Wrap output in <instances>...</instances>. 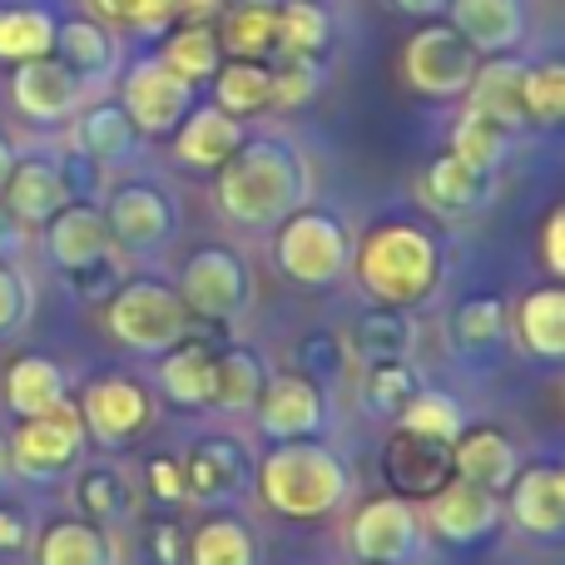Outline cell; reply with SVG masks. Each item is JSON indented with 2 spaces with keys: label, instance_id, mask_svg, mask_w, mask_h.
Returning <instances> with one entry per match:
<instances>
[{
  "label": "cell",
  "instance_id": "cell-22",
  "mask_svg": "<svg viewBox=\"0 0 565 565\" xmlns=\"http://www.w3.org/2000/svg\"><path fill=\"white\" fill-rule=\"evenodd\" d=\"M526 65L531 60H521L516 50H511V55L477 60V75H471V85H467V109H481V115H491L497 125L521 135V129H526V105H521V95H526Z\"/></svg>",
  "mask_w": 565,
  "mask_h": 565
},
{
  "label": "cell",
  "instance_id": "cell-45",
  "mask_svg": "<svg viewBox=\"0 0 565 565\" xmlns=\"http://www.w3.org/2000/svg\"><path fill=\"white\" fill-rule=\"evenodd\" d=\"M526 125H556L565 109V70L561 60H546V65H526Z\"/></svg>",
  "mask_w": 565,
  "mask_h": 565
},
{
  "label": "cell",
  "instance_id": "cell-25",
  "mask_svg": "<svg viewBox=\"0 0 565 565\" xmlns=\"http://www.w3.org/2000/svg\"><path fill=\"white\" fill-rule=\"evenodd\" d=\"M75 129H70V149L85 154L89 164L99 169H115L129 164L139 149V129L129 125V115L115 105V99H99V105H79L75 109Z\"/></svg>",
  "mask_w": 565,
  "mask_h": 565
},
{
  "label": "cell",
  "instance_id": "cell-39",
  "mask_svg": "<svg viewBox=\"0 0 565 565\" xmlns=\"http://www.w3.org/2000/svg\"><path fill=\"white\" fill-rule=\"evenodd\" d=\"M214 367H218V387H214V412H248L258 402L268 382V367L258 352L248 348H224L214 352Z\"/></svg>",
  "mask_w": 565,
  "mask_h": 565
},
{
  "label": "cell",
  "instance_id": "cell-1",
  "mask_svg": "<svg viewBox=\"0 0 565 565\" xmlns=\"http://www.w3.org/2000/svg\"><path fill=\"white\" fill-rule=\"evenodd\" d=\"M214 174L218 214L238 228H278L312 199L308 154L278 135H248Z\"/></svg>",
  "mask_w": 565,
  "mask_h": 565
},
{
  "label": "cell",
  "instance_id": "cell-36",
  "mask_svg": "<svg viewBox=\"0 0 565 565\" xmlns=\"http://www.w3.org/2000/svg\"><path fill=\"white\" fill-rule=\"evenodd\" d=\"M75 507H79V521H95V526H119L129 521L135 501H129V477L109 461H95V467L79 471L75 481Z\"/></svg>",
  "mask_w": 565,
  "mask_h": 565
},
{
  "label": "cell",
  "instance_id": "cell-26",
  "mask_svg": "<svg viewBox=\"0 0 565 565\" xmlns=\"http://www.w3.org/2000/svg\"><path fill=\"white\" fill-rule=\"evenodd\" d=\"M159 392L184 412H204L214 407V387H218V367H214V348L199 338L174 342L169 352H159Z\"/></svg>",
  "mask_w": 565,
  "mask_h": 565
},
{
  "label": "cell",
  "instance_id": "cell-55",
  "mask_svg": "<svg viewBox=\"0 0 565 565\" xmlns=\"http://www.w3.org/2000/svg\"><path fill=\"white\" fill-rule=\"evenodd\" d=\"M149 551H154L159 565H179V561H184V541H179L174 526H149Z\"/></svg>",
  "mask_w": 565,
  "mask_h": 565
},
{
  "label": "cell",
  "instance_id": "cell-19",
  "mask_svg": "<svg viewBox=\"0 0 565 565\" xmlns=\"http://www.w3.org/2000/svg\"><path fill=\"white\" fill-rule=\"evenodd\" d=\"M422 199L447 218H471L497 199V174L467 164V159H457L447 149V154H437L427 164V174H422Z\"/></svg>",
  "mask_w": 565,
  "mask_h": 565
},
{
  "label": "cell",
  "instance_id": "cell-13",
  "mask_svg": "<svg viewBox=\"0 0 565 565\" xmlns=\"http://www.w3.org/2000/svg\"><path fill=\"white\" fill-rule=\"evenodd\" d=\"M258 412V431L274 441H302L318 437L322 422H328V402H322V387L308 377V372H278V377L264 382L254 402Z\"/></svg>",
  "mask_w": 565,
  "mask_h": 565
},
{
  "label": "cell",
  "instance_id": "cell-20",
  "mask_svg": "<svg viewBox=\"0 0 565 565\" xmlns=\"http://www.w3.org/2000/svg\"><path fill=\"white\" fill-rule=\"evenodd\" d=\"M244 139H248L244 119L224 115V109L209 99V105H194L184 119H179V129H174V159L184 169H204V174H214V169L224 164V159L234 154Z\"/></svg>",
  "mask_w": 565,
  "mask_h": 565
},
{
  "label": "cell",
  "instance_id": "cell-14",
  "mask_svg": "<svg viewBox=\"0 0 565 565\" xmlns=\"http://www.w3.org/2000/svg\"><path fill=\"white\" fill-rule=\"evenodd\" d=\"M10 99L25 119L35 125H65L79 105H85V79L55 55H40V60H25L15 65L10 75Z\"/></svg>",
  "mask_w": 565,
  "mask_h": 565
},
{
  "label": "cell",
  "instance_id": "cell-29",
  "mask_svg": "<svg viewBox=\"0 0 565 565\" xmlns=\"http://www.w3.org/2000/svg\"><path fill=\"white\" fill-rule=\"evenodd\" d=\"M451 477V447L431 437H412V431H397V441L387 447V481L397 491H412V497H431L441 481Z\"/></svg>",
  "mask_w": 565,
  "mask_h": 565
},
{
  "label": "cell",
  "instance_id": "cell-37",
  "mask_svg": "<svg viewBox=\"0 0 565 565\" xmlns=\"http://www.w3.org/2000/svg\"><path fill=\"white\" fill-rule=\"evenodd\" d=\"M397 431H412V437H431V441H441V447H451V441L467 431V412H461V402L451 397V392L417 387L407 407L397 412Z\"/></svg>",
  "mask_w": 565,
  "mask_h": 565
},
{
  "label": "cell",
  "instance_id": "cell-49",
  "mask_svg": "<svg viewBox=\"0 0 565 565\" xmlns=\"http://www.w3.org/2000/svg\"><path fill=\"white\" fill-rule=\"evenodd\" d=\"M342 358H348V348H342L332 332H308V338L298 342V372H318V377H332V372L342 367Z\"/></svg>",
  "mask_w": 565,
  "mask_h": 565
},
{
  "label": "cell",
  "instance_id": "cell-60",
  "mask_svg": "<svg viewBox=\"0 0 565 565\" xmlns=\"http://www.w3.org/2000/svg\"><path fill=\"white\" fill-rule=\"evenodd\" d=\"M224 6H268V10H278L282 0H224Z\"/></svg>",
  "mask_w": 565,
  "mask_h": 565
},
{
  "label": "cell",
  "instance_id": "cell-17",
  "mask_svg": "<svg viewBox=\"0 0 565 565\" xmlns=\"http://www.w3.org/2000/svg\"><path fill=\"white\" fill-rule=\"evenodd\" d=\"M451 20L447 25L477 50L487 55H511L526 40V0H447Z\"/></svg>",
  "mask_w": 565,
  "mask_h": 565
},
{
  "label": "cell",
  "instance_id": "cell-48",
  "mask_svg": "<svg viewBox=\"0 0 565 565\" xmlns=\"http://www.w3.org/2000/svg\"><path fill=\"white\" fill-rule=\"evenodd\" d=\"M30 308H35V288L15 264H0V338L25 328Z\"/></svg>",
  "mask_w": 565,
  "mask_h": 565
},
{
  "label": "cell",
  "instance_id": "cell-38",
  "mask_svg": "<svg viewBox=\"0 0 565 565\" xmlns=\"http://www.w3.org/2000/svg\"><path fill=\"white\" fill-rule=\"evenodd\" d=\"M218 45L234 60H268L278 50V10L268 6H228L218 25Z\"/></svg>",
  "mask_w": 565,
  "mask_h": 565
},
{
  "label": "cell",
  "instance_id": "cell-40",
  "mask_svg": "<svg viewBox=\"0 0 565 565\" xmlns=\"http://www.w3.org/2000/svg\"><path fill=\"white\" fill-rule=\"evenodd\" d=\"M332 45V15L322 0H282L278 6V50L322 60Z\"/></svg>",
  "mask_w": 565,
  "mask_h": 565
},
{
  "label": "cell",
  "instance_id": "cell-24",
  "mask_svg": "<svg viewBox=\"0 0 565 565\" xmlns=\"http://www.w3.org/2000/svg\"><path fill=\"white\" fill-rule=\"evenodd\" d=\"M516 471H521V451H516V441H511L507 431L471 427V431H461V437L451 441V477L471 481V487L497 491L501 497Z\"/></svg>",
  "mask_w": 565,
  "mask_h": 565
},
{
  "label": "cell",
  "instance_id": "cell-18",
  "mask_svg": "<svg viewBox=\"0 0 565 565\" xmlns=\"http://www.w3.org/2000/svg\"><path fill=\"white\" fill-rule=\"evenodd\" d=\"M184 487L189 497L199 501H224V497H238V491L254 481V457L244 451L238 437H204L194 441L184 461Z\"/></svg>",
  "mask_w": 565,
  "mask_h": 565
},
{
  "label": "cell",
  "instance_id": "cell-15",
  "mask_svg": "<svg viewBox=\"0 0 565 565\" xmlns=\"http://www.w3.org/2000/svg\"><path fill=\"white\" fill-rule=\"evenodd\" d=\"M427 526L451 546H477L501 526V497L481 491L461 477H447L427 497Z\"/></svg>",
  "mask_w": 565,
  "mask_h": 565
},
{
  "label": "cell",
  "instance_id": "cell-41",
  "mask_svg": "<svg viewBox=\"0 0 565 565\" xmlns=\"http://www.w3.org/2000/svg\"><path fill=\"white\" fill-rule=\"evenodd\" d=\"M511 139H516V129L497 125V119L481 115V109H461L457 129H451V154L497 174V169L507 164V154H511Z\"/></svg>",
  "mask_w": 565,
  "mask_h": 565
},
{
  "label": "cell",
  "instance_id": "cell-61",
  "mask_svg": "<svg viewBox=\"0 0 565 565\" xmlns=\"http://www.w3.org/2000/svg\"><path fill=\"white\" fill-rule=\"evenodd\" d=\"M322 6H328V0H322Z\"/></svg>",
  "mask_w": 565,
  "mask_h": 565
},
{
  "label": "cell",
  "instance_id": "cell-58",
  "mask_svg": "<svg viewBox=\"0 0 565 565\" xmlns=\"http://www.w3.org/2000/svg\"><path fill=\"white\" fill-rule=\"evenodd\" d=\"M10 477H15V471H10V441H6V431H0V491L10 487Z\"/></svg>",
  "mask_w": 565,
  "mask_h": 565
},
{
  "label": "cell",
  "instance_id": "cell-42",
  "mask_svg": "<svg viewBox=\"0 0 565 565\" xmlns=\"http://www.w3.org/2000/svg\"><path fill=\"white\" fill-rule=\"evenodd\" d=\"M189 565H258L254 531L234 516H214L189 541Z\"/></svg>",
  "mask_w": 565,
  "mask_h": 565
},
{
  "label": "cell",
  "instance_id": "cell-53",
  "mask_svg": "<svg viewBox=\"0 0 565 565\" xmlns=\"http://www.w3.org/2000/svg\"><path fill=\"white\" fill-rule=\"evenodd\" d=\"M30 546V521L15 507H0V556H15Z\"/></svg>",
  "mask_w": 565,
  "mask_h": 565
},
{
  "label": "cell",
  "instance_id": "cell-11",
  "mask_svg": "<svg viewBox=\"0 0 565 565\" xmlns=\"http://www.w3.org/2000/svg\"><path fill=\"white\" fill-rule=\"evenodd\" d=\"M75 412H79L85 437L115 451L149 431V422H154V397H149V387L135 377H99L79 392Z\"/></svg>",
  "mask_w": 565,
  "mask_h": 565
},
{
  "label": "cell",
  "instance_id": "cell-43",
  "mask_svg": "<svg viewBox=\"0 0 565 565\" xmlns=\"http://www.w3.org/2000/svg\"><path fill=\"white\" fill-rule=\"evenodd\" d=\"M412 392H417V372H412V362L362 367V402H367V417L397 422V412L412 402Z\"/></svg>",
  "mask_w": 565,
  "mask_h": 565
},
{
  "label": "cell",
  "instance_id": "cell-50",
  "mask_svg": "<svg viewBox=\"0 0 565 565\" xmlns=\"http://www.w3.org/2000/svg\"><path fill=\"white\" fill-rule=\"evenodd\" d=\"M65 282L79 292V298H109V292L125 282V274H119V254H109V258H99V264H85V268H75V274H65Z\"/></svg>",
  "mask_w": 565,
  "mask_h": 565
},
{
  "label": "cell",
  "instance_id": "cell-16",
  "mask_svg": "<svg viewBox=\"0 0 565 565\" xmlns=\"http://www.w3.org/2000/svg\"><path fill=\"white\" fill-rule=\"evenodd\" d=\"M507 511L526 536L556 541L565 531V471L551 467V461L521 467L507 487Z\"/></svg>",
  "mask_w": 565,
  "mask_h": 565
},
{
  "label": "cell",
  "instance_id": "cell-46",
  "mask_svg": "<svg viewBox=\"0 0 565 565\" xmlns=\"http://www.w3.org/2000/svg\"><path fill=\"white\" fill-rule=\"evenodd\" d=\"M322 85V60L288 55V65L274 70V109H298L318 95Z\"/></svg>",
  "mask_w": 565,
  "mask_h": 565
},
{
  "label": "cell",
  "instance_id": "cell-52",
  "mask_svg": "<svg viewBox=\"0 0 565 565\" xmlns=\"http://www.w3.org/2000/svg\"><path fill=\"white\" fill-rule=\"evenodd\" d=\"M541 258H546V274L561 278L565 274V214L551 209L546 214V228H541Z\"/></svg>",
  "mask_w": 565,
  "mask_h": 565
},
{
  "label": "cell",
  "instance_id": "cell-34",
  "mask_svg": "<svg viewBox=\"0 0 565 565\" xmlns=\"http://www.w3.org/2000/svg\"><path fill=\"white\" fill-rule=\"evenodd\" d=\"M35 565H115V541L95 521H55L40 531Z\"/></svg>",
  "mask_w": 565,
  "mask_h": 565
},
{
  "label": "cell",
  "instance_id": "cell-51",
  "mask_svg": "<svg viewBox=\"0 0 565 565\" xmlns=\"http://www.w3.org/2000/svg\"><path fill=\"white\" fill-rule=\"evenodd\" d=\"M149 491H154L164 507H179V501H189V487H184V467H179L174 457H154L149 461Z\"/></svg>",
  "mask_w": 565,
  "mask_h": 565
},
{
  "label": "cell",
  "instance_id": "cell-23",
  "mask_svg": "<svg viewBox=\"0 0 565 565\" xmlns=\"http://www.w3.org/2000/svg\"><path fill=\"white\" fill-rule=\"evenodd\" d=\"M45 248H50L60 274H75V268L99 264V258L115 254V238H109L105 214H99L95 204H75V199H70V204L45 224Z\"/></svg>",
  "mask_w": 565,
  "mask_h": 565
},
{
  "label": "cell",
  "instance_id": "cell-8",
  "mask_svg": "<svg viewBox=\"0 0 565 565\" xmlns=\"http://www.w3.org/2000/svg\"><path fill=\"white\" fill-rule=\"evenodd\" d=\"M6 441H10V471H20L25 481H55L79 461L89 437L79 427L75 402L65 397L45 417H20V431Z\"/></svg>",
  "mask_w": 565,
  "mask_h": 565
},
{
  "label": "cell",
  "instance_id": "cell-2",
  "mask_svg": "<svg viewBox=\"0 0 565 565\" xmlns=\"http://www.w3.org/2000/svg\"><path fill=\"white\" fill-rule=\"evenodd\" d=\"M352 274H358L362 292L382 308H417L437 292L441 282V244L422 224H377L352 244Z\"/></svg>",
  "mask_w": 565,
  "mask_h": 565
},
{
  "label": "cell",
  "instance_id": "cell-27",
  "mask_svg": "<svg viewBox=\"0 0 565 565\" xmlns=\"http://www.w3.org/2000/svg\"><path fill=\"white\" fill-rule=\"evenodd\" d=\"M55 60H65L85 85H99L119 70V40H115V25L95 15H70V20H55Z\"/></svg>",
  "mask_w": 565,
  "mask_h": 565
},
{
  "label": "cell",
  "instance_id": "cell-3",
  "mask_svg": "<svg viewBox=\"0 0 565 565\" xmlns=\"http://www.w3.org/2000/svg\"><path fill=\"white\" fill-rule=\"evenodd\" d=\"M258 497L268 511L288 521H322L348 501L352 471L332 447L302 437V441H278L264 461H258Z\"/></svg>",
  "mask_w": 565,
  "mask_h": 565
},
{
  "label": "cell",
  "instance_id": "cell-9",
  "mask_svg": "<svg viewBox=\"0 0 565 565\" xmlns=\"http://www.w3.org/2000/svg\"><path fill=\"white\" fill-rule=\"evenodd\" d=\"M119 109L129 115V125L149 139H164L179 129V119L194 109V85L179 79L159 55H145L125 70L119 79Z\"/></svg>",
  "mask_w": 565,
  "mask_h": 565
},
{
  "label": "cell",
  "instance_id": "cell-32",
  "mask_svg": "<svg viewBox=\"0 0 565 565\" xmlns=\"http://www.w3.org/2000/svg\"><path fill=\"white\" fill-rule=\"evenodd\" d=\"M159 60H164L179 79L204 85V79L218 75V65H224L228 55H224L218 30L209 25V20H179V25L164 30V50H159Z\"/></svg>",
  "mask_w": 565,
  "mask_h": 565
},
{
  "label": "cell",
  "instance_id": "cell-21",
  "mask_svg": "<svg viewBox=\"0 0 565 565\" xmlns=\"http://www.w3.org/2000/svg\"><path fill=\"white\" fill-rule=\"evenodd\" d=\"M0 204H6L25 228L30 224L45 228L50 218L70 204V189H65V179H60V164L45 159V154L15 159L10 174H6V189H0Z\"/></svg>",
  "mask_w": 565,
  "mask_h": 565
},
{
  "label": "cell",
  "instance_id": "cell-7",
  "mask_svg": "<svg viewBox=\"0 0 565 565\" xmlns=\"http://www.w3.org/2000/svg\"><path fill=\"white\" fill-rule=\"evenodd\" d=\"M477 60L481 55L447 20H431V25H422L417 35L407 40V50H402V75L427 99H461L471 75H477Z\"/></svg>",
  "mask_w": 565,
  "mask_h": 565
},
{
  "label": "cell",
  "instance_id": "cell-12",
  "mask_svg": "<svg viewBox=\"0 0 565 565\" xmlns=\"http://www.w3.org/2000/svg\"><path fill=\"white\" fill-rule=\"evenodd\" d=\"M99 214H105V228H109V238H115V248H129V254H154V248H164L169 234H174V204L164 199V189L145 184V179L119 184Z\"/></svg>",
  "mask_w": 565,
  "mask_h": 565
},
{
  "label": "cell",
  "instance_id": "cell-30",
  "mask_svg": "<svg viewBox=\"0 0 565 565\" xmlns=\"http://www.w3.org/2000/svg\"><path fill=\"white\" fill-rule=\"evenodd\" d=\"M348 352L362 367H382V362H407L412 358V318L407 308H382L372 302V312H362L348 332Z\"/></svg>",
  "mask_w": 565,
  "mask_h": 565
},
{
  "label": "cell",
  "instance_id": "cell-54",
  "mask_svg": "<svg viewBox=\"0 0 565 565\" xmlns=\"http://www.w3.org/2000/svg\"><path fill=\"white\" fill-rule=\"evenodd\" d=\"M20 254H25V224L0 204V264H15Z\"/></svg>",
  "mask_w": 565,
  "mask_h": 565
},
{
  "label": "cell",
  "instance_id": "cell-44",
  "mask_svg": "<svg viewBox=\"0 0 565 565\" xmlns=\"http://www.w3.org/2000/svg\"><path fill=\"white\" fill-rule=\"evenodd\" d=\"M451 328H457V342H461V348H471V352L501 348V338H507V302L491 298V292H477V298H467V302L457 308Z\"/></svg>",
  "mask_w": 565,
  "mask_h": 565
},
{
  "label": "cell",
  "instance_id": "cell-31",
  "mask_svg": "<svg viewBox=\"0 0 565 565\" xmlns=\"http://www.w3.org/2000/svg\"><path fill=\"white\" fill-rule=\"evenodd\" d=\"M516 338L531 358H546V362L565 358V292H561V282L531 288L526 298L516 302Z\"/></svg>",
  "mask_w": 565,
  "mask_h": 565
},
{
  "label": "cell",
  "instance_id": "cell-4",
  "mask_svg": "<svg viewBox=\"0 0 565 565\" xmlns=\"http://www.w3.org/2000/svg\"><path fill=\"white\" fill-rule=\"evenodd\" d=\"M105 328L119 348L159 358V352H169L174 342H184L194 332V318H189V308L179 302V292L169 282L125 278L105 298Z\"/></svg>",
  "mask_w": 565,
  "mask_h": 565
},
{
  "label": "cell",
  "instance_id": "cell-33",
  "mask_svg": "<svg viewBox=\"0 0 565 565\" xmlns=\"http://www.w3.org/2000/svg\"><path fill=\"white\" fill-rule=\"evenodd\" d=\"M214 105L234 119L274 109V65L268 60H224L214 75Z\"/></svg>",
  "mask_w": 565,
  "mask_h": 565
},
{
  "label": "cell",
  "instance_id": "cell-5",
  "mask_svg": "<svg viewBox=\"0 0 565 565\" xmlns=\"http://www.w3.org/2000/svg\"><path fill=\"white\" fill-rule=\"evenodd\" d=\"M274 264L278 274L298 288H332L352 264V234L338 214L308 209L288 214L274 228Z\"/></svg>",
  "mask_w": 565,
  "mask_h": 565
},
{
  "label": "cell",
  "instance_id": "cell-59",
  "mask_svg": "<svg viewBox=\"0 0 565 565\" xmlns=\"http://www.w3.org/2000/svg\"><path fill=\"white\" fill-rule=\"evenodd\" d=\"M10 164H15V149H10V139H6V135H0V189H6Z\"/></svg>",
  "mask_w": 565,
  "mask_h": 565
},
{
  "label": "cell",
  "instance_id": "cell-56",
  "mask_svg": "<svg viewBox=\"0 0 565 565\" xmlns=\"http://www.w3.org/2000/svg\"><path fill=\"white\" fill-rule=\"evenodd\" d=\"M164 6L174 20H204V15H214L224 0H164Z\"/></svg>",
  "mask_w": 565,
  "mask_h": 565
},
{
  "label": "cell",
  "instance_id": "cell-35",
  "mask_svg": "<svg viewBox=\"0 0 565 565\" xmlns=\"http://www.w3.org/2000/svg\"><path fill=\"white\" fill-rule=\"evenodd\" d=\"M55 50V15L45 6H25V0H0V60L6 65H25Z\"/></svg>",
  "mask_w": 565,
  "mask_h": 565
},
{
  "label": "cell",
  "instance_id": "cell-6",
  "mask_svg": "<svg viewBox=\"0 0 565 565\" xmlns=\"http://www.w3.org/2000/svg\"><path fill=\"white\" fill-rule=\"evenodd\" d=\"M174 292L194 322H234L248 308V264L228 244H204L184 258Z\"/></svg>",
  "mask_w": 565,
  "mask_h": 565
},
{
  "label": "cell",
  "instance_id": "cell-10",
  "mask_svg": "<svg viewBox=\"0 0 565 565\" xmlns=\"http://www.w3.org/2000/svg\"><path fill=\"white\" fill-rule=\"evenodd\" d=\"M348 551L362 565H407L422 551V516L407 497H372L352 511Z\"/></svg>",
  "mask_w": 565,
  "mask_h": 565
},
{
  "label": "cell",
  "instance_id": "cell-57",
  "mask_svg": "<svg viewBox=\"0 0 565 565\" xmlns=\"http://www.w3.org/2000/svg\"><path fill=\"white\" fill-rule=\"evenodd\" d=\"M392 6H397L402 15H441L447 0H392Z\"/></svg>",
  "mask_w": 565,
  "mask_h": 565
},
{
  "label": "cell",
  "instance_id": "cell-28",
  "mask_svg": "<svg viewBox=\"0 0 565 565\" xmlns=\"http://www.w3.org/2000/svg\"><path fill=\"white\" fill-rule=\"evenodd\" d=\"M65 392V367L45 352H25L6 367V407L15 417H45L50 407H60Z\"/></svg>",
  "mask_w": 565,
  "mask_h": 565
},
{
  "label": "cell",
  "instance_id": "cell-47",
  "mask_svg": "<svg viewBox=\"0 0 565 565\" xmlns=\"http://www.w3.org/2000/svg\"><path fill=\"white\" fill-rule=\"evenodd\" d=\"M95 10L105 25H135V30H145V35H164V30L174 25L164 0H95Z\"/></svg>",
  "mask_w": 565,
  "mask_h": 565
}]
</instances>
